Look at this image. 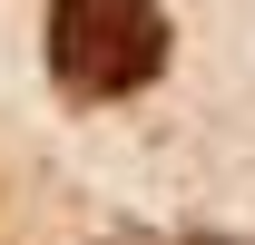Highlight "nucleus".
Returning <instances> with one entry per match:
<instances>
[{
	"instance_id": "f257e3e1",
	"label": "nucleus",
	"mask_w": 255,
	"mask_h": 245,
	"mask_svg": "<svg viewBox=\"0 0 255 245\" xmlns=\"http://www.w3.org/2000/svg\"><path fill=\"white\" fill-rule=\"evenodd\" d=\"M167 69L157 0H49V79L69 98H128Z\"/></svg>"
}]
</instances>
